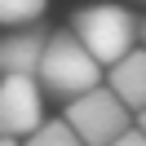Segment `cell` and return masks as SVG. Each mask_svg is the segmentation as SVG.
<instances>
[{
  "label": "cell",
  "mask_w": 146,
  "mask_h": 146,
  "mask_svg": "<svg viewBox=\"0 0 146 146\" xmlns=\"http://www.w3.org/2000/svg\"><path fill=\"white\" fill-rule=\"evenodd\" d=\"M137 31H142L137 13L124 9V5H115V0H111V5H89V9H80L75 22H71V36L84 44V53H89L102 71L115 66L124 53L137 49Z\"/></svg>",
  "instance_id": "obj_1"
},
{
  "label": "cell",
  "mask_w": 146,
  "mask_h": 146,
  "mask_svg": "<svg viewBox=\"0 0 146 146\" xmlns=\"http://www.w3.org/2000/svg\"><path fill=\"white\" fill-rule=\"evenodd\" d=\"M36 84H40L44 98L71 102V98H80V93H89V89L102 84V66L84 53V44L71 36V31H58V36H49L44 53H40Z\"/></svg>",
  "instance_id": "obj_2"
},
{
  "label": "cell",
  "mask_w": 146,
  "mask_h": 146,
  "mask_svg": "<svg viewBox=\"0 0 146 146\" xmlns=\"http://www.w3.org/2000/svg\"><path fill=\"white\" fill-rule=\"evenodd\" d=\"M62 119L71 124V133L80 137L84 146H111L119 133H128V128H133V111H128L124 102L106 89V84H98V89L71 98Z\"/></svg>",
  "instance_id": "obj_3"
},
{
  "label": "cell",
  "mask_w": 146,
  "mask_h": 146,
  "mask_svg": "<svg viewBox=\"0 0 146 146\" xmlns=\"http://www.w3.org/2000/svg\"><path fill=\"white\" fill-rule=\"evenodd\" d=\"M44 124V93L36 75H0V137L22 142Z\"/></svg>",
  "instance_id": "obj_4"
},
{
  "label": "cell",
  "mask_w": 146,
  "mask_h": 146,
  "mask_svg": "<svg viewBox=\"0 0 146 146\" xmlns=\"http://www.w3.org/2000/svg\"><path fill=\"white\" fill-rule=\"evenodd\" d=\"M44 44H49L44 27H18L0 36V75H36Z\"/></svg>",
  "instance_id": "obj_5"
},
{
  "label": "cell",
  "mask_w": 146,
  "mask_h": 146,
  "mask_svg": "<svg viewBox=\"0 0 146 146\" xmlns=\"http://www.w3.org/2000/svg\"><path fill=\"white\" fill-rule=\"evenodd\" d=\"M106 89L115 93L133 115L146 106V49H133V53H124L115 66H106Z\"/></svg>",
  "instance_id": "obj_6"
},
{
  "label": "cell",
  "mask_w": 146,
  "mask_h": 146,
  "mask_svg": "<svg viewBox=\"0 0 146 146\" xmlns=\"http://www.w3.org/2000/svg\"><path fill=\"white\" fill-rule=\"evenodd\" d=\"M49 0H0V27H40Z\"/></svg>",
  "instance_id": "obj_7"
},
{
  "label": "cell",
  "mask_w": 146,
  "mask_h": 146,
  "mask_svg": "<svg viewBox=\"0 0 146 146\" xmlns=\"http://www.w3.org/2000/svg\"><path fill=\"white\" fill-rule=\"evenodd\" d=\"M22 146H84V142L71 133L66 119H44L31 137H22Z\"/></svg>",
  "instance_id": "obj_8"
},
{
  "label": "cell",
  "mask_w": 146,
  "mask_h": 146,
  "mask_svg": "<svg viewBox=\"0 0 146 146\" xmlns=\"http://www.w3.org/2000/svg\"><path fill=\"white\" fill-rule=\"evenodd\" d=\"M111 146H146V137L137 133V128H128V133H119V137H115Z\"/></svg>",
  "instance_id": "obj_9"
},
{
  "label": "cell",
  "mask_w": 146,
  "mask_h": 146,
  "mask_svg": "<svg viewBox=\"0 0 146 146\" xmlns=\"http://www.w3.org/2000/svg\"><path fill=\"white\" fill-rule=\"evenodd\" d=\"M133 128H137V133H142V137H146V106H142V111H137V119H133Z\"/></svg>",
  "instance_id": "obj_10"
},
{
  "label": "cell",
  "mask_w": 146,
  "mask_h": 146,
  "mask_svg": "<svg viewBox=\"0 0 146 146\" xmlns=\"http://www.w3.org/2000/svg\"><path fill=\"white\" fill-rule=\"evenodd\" d=\"M137 40H142V49H146V22H142V31H137Z\"/></svg>",
  "instance_id": "obj_11"
},
{
  "label": "cell",
  "mask_w": 146,
  "mask_h": 146,
  "mask_svg": "<svg viewBox=\"0 0 146 146\" xmlns=\"http://www.w3.org/2000/svg\"><path fill=\"white\" fill-rule=\"evenodd\" d=\"M0 146H22V142H9V137H0Z\"/></svg>",
  "instance_id": "obj_12"
}]
</instances>
